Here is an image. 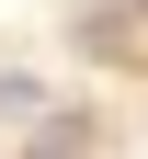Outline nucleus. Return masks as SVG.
<instances>
[{"instance_id":"1","label":"nucleus","mask_w":148,"mask_h":159,"mask_svg":"<svg viewBox=\"0 0 148 159\" xmlns=\"http://www.w3.org/2000/svg\"><path fill=\"white\" fill-rule=\"evenodd\" d=\"M34 114H46V80L12 68V80H0V125H34Z\"/></svg>"},{"instance_id":"2","label":"nucleus","mask_w":148,"mask_h":159,"mask_svg":"<svg viewBox=\"0 0 148 159\" xmlns=\"http://www.w3.org/2000/svg\"><path fill=\"white\" fill-rule=\"evenodd\" d=\"M80 148H91V125H69V114H57V125L34 136V159H80Z\"/></svg>"}]
</instances>
